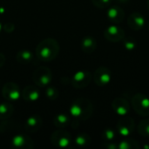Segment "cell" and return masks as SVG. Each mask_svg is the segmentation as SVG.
Wrapping results in <instances>:
<instances>
[{
	"label": "cell",
	"mask_w": 149,
	"mask_h": 149,
	"mask_svg": "<svg viewBox=\"0 0 149 149\" xmlns=\"http://www.w3.org/2000/svg\"><path fill=\"white\" fill-rule=\"evenodd\" d=\"M35 52L39 60L44 62L52 61L55 59L59 53V44L56 39L47 38L37 45Z\"/></svg>",
	"instance_id": "cell-1"
},
{
	"label": "cell",
	"mask_w": 149,
	"mask_h": 149,
	"mask_svg": "<svg viewBox=\"0 0 149 149\" xmlns=\"http://www.w3.org/2000/svg\"><path fill=\"white\" fill-rule=\"evenodd\" d=\"M69 112L76 120H86L92 116L93 107L88 99L78 98L72 103Z\"/></svg>",
	"instance_id": "cell-2"
},
{
	"label": "cell",
	"mask_w": 149,
	"mask_h": 149,
	"mask_svg": "<svg viewBox=\"0 0 149 149\" xmlns=\"http://www.w3.org/2000/svg\"><path fill=\"white\" fill-rule=\"evenodd\" d=\"M132 107L140 116H149V98L147 95L136 93L132 99Z\"/></svg>",
	"instance_id": "cell-3"
},
{
	"label": "cell",
	"mask_w": 149,
	"mask_h": 149,
	"mask_svg": "<svg viewBox=\"0 0 149 149\" xmlns=\"http://www.w3.org/2000/svg\"><path fill=\"white\" fill-rule=\"evenodd\" d=\"M32 79L37 86L46 87L50 85L52 79V71L48 67L39 66L34 71Z\"/></svg>",
	"instance_id": "cell-4"
},
{
	"label": "cell",
	"mask_w": 149,
	"mask_h": 149,
	"mask_svg": "<svg viewBox=\"0 0 149 149\" xmlns=\"http://www.w3.org/2000/svg\"><path fill=\"white\" fill-rule=\"evenodd\" d=\"M52 144L58 148H67L72 142L71 134L64 130L63 128H58L51 135Z\"/></svg>",
	"instance_id": "cell-5"
},
{
	"label": "cell",
	"mask_w": 149,
	"mask_h": 149,
	"mask_svg": "<svg viewBox=\"0 0 149 149\" xmlns=\"http://www.w3.org/2000/svg\"><path fill=\"white\" fill-rule=\"evenodd\" d=\"M93 76L89 71L81 70L77 72L72 78V85L77 89H82L86 87L92 81Z\"/></svg>",
	"instance_id": "cell-6"
},
{
	"label": "cell",
	"mask_w": 149,
	"mask_h": 149,
	"mask_svg": "<svg viewBox=\"0 0 149 149\" xmlns=\"http://www.w3.org/2000/svg\"><path fill=\"white\" fill-rule=\"evenodd\" d=\"M2 94L4 100L8 101H17L21 98L22 93L18 85L14 82H8L3 85Z\"/></svg>",
	"instance_id": "cell-7"
},
{
	"label": "cell",
	"mask_w": 149,
	"mask_h": 149,
	"mask_svg": "<svg viewBox=\"0 0 149 149\" xmlns=\"http://www.w3.org/2000/svg\"><path fill=\"white\" fill-rule=\"evenodd\" d=\"M134 120L131 117H127V115L120 119L116 124V131L120 135L123 137H128L134 131Z\"/></svg>",
	"instance_id": "cell-8"
},
{
	"label": "cell",
	"mask_w": 149,
	"mask_h": 149,
	"mask_svg": "<svg viewBox=\"0 0 149 149\" xmlns=\"http://www.w3.org/2000/svg\"><path fill=\"white\" fill-rule=\"evenodd\" d=\"M93 79L98 86L103 87L107 86L112 79V72L106 66H100L96 69L93 74Z\"/></svg>",
	"instance_id": "cell-9"
},
{
	"label": "cell",
	"mask_w": 149,
	"mask_h": 149,
	"mask_svg": "<svg viewBox=\"0 0 149 149\" xmlns=\"http://www.w3.org/2000/svg\"><path fill=\"white\" fill-rule=\"evenodd\" d=\"M125 31L116 25V24H111L106 30L104 31V37L107 40L113 43H117L120 41H122V39L125 38Z\"/></svg>",
	"instance_id": "cell-10"
},
{
	"label": "cell",
	"mask_w": 149,
	"mask_h": 149,
	"mask_svg": "<svg viewBox=\"0 0 149 149\" xmlns=\"http://www.w3.org/2000/svg\"><path fill=\"white\" fill-rule=\"evenodd\" d=\"M11 148L15 149H31L34 148L33 141L25 134L15 135L10 142Z\"/></svg>",
	"instance_id": "cell-11"
},
{
	"label": "cell",
	"mask_w": 149,
	"mask_h": 149,
	"mask_svg": "<svg viewBox=\"0 0 149 149\" xmlns=\"http://www.w3.org/2000/svg\"><path fill=\"white\" fill-rule=\"evenodd\" d=\"M112 107L115 113L120 116H126L130 112V104L129 102L121 97L115 98L112 102Z\"/></svg>",
	"instance_id": "cell-12"
},
{
	"label": "cell",
	"mask_w": 149,
	"mask_h": 149,
	"mask_svg": "<svg viewBox=\"0 0 149 149\" xmlns=\"http://www.w3.org/2000/svg\"><path fill=\"white\" fill-rule=\"evenodd\" d=\"M127 24L133 31H141L145 25V18L140 12H133L127 18Z\"/></svg>",
	"instance_id": "cell-13"
},
{
	"label": "cell",
	"mask_w": 149,
	"mask_h": 149,
	"mask_svg": "<svg viewBox=\"0 0 149 149\" xmlns=\"http://www.w3.org/2000/svg\"><path fill=\"white\" fill-rule=\"evenodd\" d=\"M107 16L113 24H120L125 17V11L119 5H114L107 10Z\"/></svg>",
	"instance_id": "cell-14"
},
{
	"label": "cell",
	"mask_w": 149,
	"mask_h": 149,
	"mask_svg": "<svg viewBox=\"0 0 149 149\" xmlns=\"http://www.w3.org/2000/svg\"><path fill=\"white\" fill-rule=\"evenodd\" d=\"M43 125L42 118L38 114L31 115L24 123V128L29 133L38 132Z\"/></svg>",
	"instance_id": "cell-15"
},
{
	"label": "cell",
	"mask_w": 149,
	"mask_h": 149,
	"mask_svg": "<svg viewBox=\"0 0 149 149\" xmlns=\"http://www.w3.org/2000/svg\"><path fill=\"white\" fill-rule=\"evenodd\" d=\"M22 97L25 101L34 102L40 98V92L35 86H27L22 91Z\"/></svg>",
	"instance_id": "cell-16"
},
{
	"label": "cell",
	"mask_w": 149,
	"mask_h": 149,
	"mask_svg": "<svg viewBox=\"0 0 149 149\" xmlns=\"http://www.w3.org/2000/svg\"><path fill=\"white\" fill-rule=\"evenodd\" d=\"M97 48V41L92 36L84 37L81 40V49L85 53L91 54Z\"/></svg>",
	"instance_id": "cell-17"
},
{
	"label": "cell",
	"mask_w": 149,
	"mask_h": 149,
	"mask_svg": "<svg viewBox=\"0 0 149 149\" xmlns=\"http://www.w3.org/2000/svg\"><path fill=\"white\" fill-rule=\"evenodd\" d=\"M16 59L20 64L27 65L33 61L34 54L30 50H21L17 53Z\"/></svg>",
	"instance_id": "cell-18"
},
{
	"label": "cell",
	"mask_w": 149,
	"mask_h": 149,
	"mask_svg": "<svg viewBox=\"0 0 149 149\" xmlns=\"http://www.w3.org/2000/svg\"><path fill=\"white\" fill-rule=\"evenodd\" d=\"M53 123L58 128H65L71 123V118L66 113H58L53 119Z\"/></svg>",
	"instance_id": "cell-19"
},
{
	"label": "cell",
	"mask_w": 149,
	"mask_h": 149,
	"mask_svg": "<svg viewBox=\"0 0 149 149\" xmlns=\"http://www.w3.org/2000/svg\"><path fill=\"white\" fill-rule=\"evenodd\" d=\"M14 112L13 106L9 102H2L0 103V120H7L9 119Z\"/></svg>",
	"instance_id": "cell-20"
},
{
	"label": "cell",
	"mask_w": 149,
	"mask_h": 149,
	"mask_svg": "<svg viewBox=\"0 0 149 149\" xmlns=\"http://www.w3.org/2000/svg\"><path fill=\"white\" fill-rule=\"evenodd\" d=\"M140 145L137 141L126 137L125 140L121 141L118 144V149H140Z\"/></svg>",
	"instance_id": "cell-21"
},
{
	"label": "cell",
	"mask_w": 149,
	"mask_h": 149,
	"mask_svg": "<svg viewBox=\"0 0 149 149\" xmlns=\"http://www.w3.org/2000/svg\"><path fill=\"white\" fill-rule=\"evenodd\" d=\"M74 142H75L76 146L79 148H86V147L90 145L91 137L89 136V134L82 133V134H79L76 136Z\"/></svg>",
	"instance_id": "cell-22"
},
{
	"label": "cell",
	"mask_w": 149,
	"mask_h": 149,
	"mask_svg": "<svg viewBox=\"0 0 149 149\" xmlns=\"http://www.w3.org/2000/svg\"><path fill=\"white\" fill-rule=\"evenodd\" d=\"M138 133L143 137H149V118L140 121L137 127Z\"/></svg>",
	"instance_id": "cell-23"
},
{
	"label": "cell",
	"mask_w": 149,
	"mask_h": 149,
	"mask_svg": "<svg viewBox=\"0 0 149 149\" xmlns=\"http://www.w3.org/2000/svg\"><path fill=\"white\" fill-rule=\"evenodd\" d=\"M122 41H123L124 47L126 48V50H127L129 52H132V51L135 50L136 47H137V41L133 37L126 38V36H125V38L122 39Z\"/></svg>",
	"instance_id": "cell-24"
},
{
	"label": "cell",
	"mask_w": 149,
	"mask_h": 149,
	"mask_svg": "<svg viewBox=\"0 0 149 149\" xmlns=\"http://www.w3.org/2000/svg\"><path fill=\"white\" fill-rule=\"evenodd\" d=\"M115 134H116L115 130L111 127H108L103 130L101 136L105 142H109V141H113L115 140Z\"/></svg>",
	"instance_id": "cell-25"
},
{
	"label": "cell",
	"mask_w": 149,
	"mask_h": 149,
	"mask_svg": "<svg viewBox=\"0 0 149 149\" xmlns=\"http://www.w3.org/2000/svg\"><path fill=\"white\" fill-rule=\"evenodd\" d=\"M45 96L50 100H55L58 97V90L54 86H46Z\"/></svg>",
	"instance_id": "cell-26"
},
{
	"label": "cell",
	"mask_w": 149,
	"mask_h": 149,
	"mask_svg": "<svg viewBox=\"0 0 149 149\" xmlns=\"http://www.w3.org/2000/svg\"><path fill=\"white\" fill-rule=\"evenodd\" d=\"M91 1L96 7H98L100 9L107 7L112 2V0H91Z\"/></svg>",
	"instance_id": "cell-27"
},
{
	"label": "cell",
	"mask_w": 149,
	"mask_h": 149,
	"mask_svg": "<svg viewBox=\"0 0 149 149\" xmlns=\"http://www.w3.org/2000/svg\"><path fill=\"white\" fill-rule=\"evenodd\" d=\"M102 147L106 149H117L118 145L114 141H109V142H105L102 144Z\"/></svg>",
	"instance_id": "cell-28"
},
{
	"label": "cell",
	"mask_w": 149,
	"mask_h": 149,
	"mask_svg": "<svg viewBox=\"0 0 149 149\" xmlns=\"http://www.w3.org/2000/svg\"><path fill=\"white\" fill-rule=\"evenodd\" d=\"M4 29L6 30V31H9V32H10V31H13V29H14V26H13V24H5V26H4Z\"/></svg>",
	"instance_id": "cell-29"
},
{
	"label": "cell",
	"mask_w": 149,
	"mask_h": 149,
	"mask_svg": "<svg viewBox=\"0 0 149 149\" xmlns=\"http://www.w3.org/2000/svg\"><path fill=\"white\" fill-rule=\"evenodd\" d=\"M4 63H5V57L2 52H0V67H2L4 65Z\"/></svg>",
	"instance_id": "cell-30"
},
{
	"label": "cell",
	"mask_w": 149,
	"mask_h": 149,
	"mask_svg": "<svg viewBox=\"0 0 149 149\" xmlns=\"http://www.w3.org/2000/svg\"><path fill=\"white\" fill-rule=\"evenodd\" d=\"M115 2H117L118 3H121V4H126L127 3H129L130 0H113Z\"/></svg>",
	"instance_id": "cell-31"
},
{
	"label": "cell",
	"mask_w": 149,
	"mask_h": 149,
	"mask_svg": "<svg viewBox=\"0 0 149 149\" xmlns=\"http://www.w3.org/2000/svg\"><path fill=\"white\" fill-rule=\"evenodd\" d=\"M147 6H148V10H149V0L147 1Z\"/></svg>",
	"instance_id": "cell-32"
},
{
	"label": "cell",
	"mask_w": 149,
	"mask_h": 149,
	"mask_svg": "<svg viewBox=\"0 0 149 149\" xmlns=\"http://www.w3.org/2000/svg\"><path fill=\"white\" fill-rule=\"evenodd\" d=\"M1 29H2V25H1V23H0V31H1Z\"/></svg>",
	"instance_id": "cell-33"
},
{
	"label": "cell",
	"mask_w": 149,
	"mask_h": 149,
	"mask_svg": "<svg viewBox=\"0 0 149 149\" xmlns=\"http://www.w3.org/2000/svg\"><path fill=\"white\" fill-rule=\"evenodd\" d=\"M148 28H149V24H148Z\"/></svg>",
	"instance_id": "cell-34"
}]
</instances>
